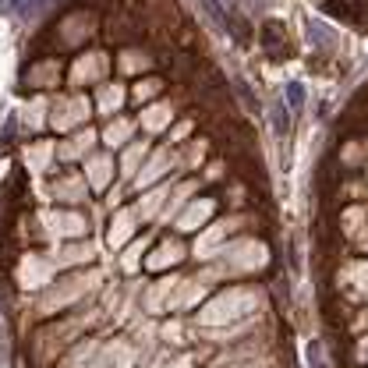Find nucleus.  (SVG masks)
Masks as SVG:
<instances>
[{"mask_svg": "<svg viewBox=\"0 0 368 368\" xmlns=\"http://www.w3.org/2000/svg\"><path fill=\"white\" fill-rule=\"evenodd\" d=\"M121 89H103V96H99V110L103 113H110V110H117V103H121Z\"/></svg>", "mask_w": 368, "mask_h": 368, "instance_id": "nucleus-6", "label": "nucleus"}, {"mask_svg": "<svg viewBox=\"0 0 368 368\" xmlns=\"http://www.w3.org/2000/svg\"><path fill=\"white\" fill-rule=\"evenodd\" d=\"M156 89H160V82H145V85H138V92H135V96H138V99H145V96H152Z\"/></svg>", "mask_w": 368, "mask_h": 368, "instance_id": "nucleus-13", "label": "nucleus"}, {"mask_svg": "<svg viewBox=\"0 0 368 368\" xmlns=\"http://www.w3.org/2000/svg\"><path fill=\"white\" fill-rule=\"evenodd\" d=\"M142 248H145V241H138V245H135V248H131V252L124 255V266H131V262H135V259L142 255Z\"/></svg>", "mask_w": 368, "mask_h": 368, "instance_id": "nucleus-14", "label": "nucleus"}, {"mask_svg": "<svg viewBox=\"0 0 368 368\" xmlns=\"http://www.w3.org/2000/svg\"><path fill=\"white\" fill-rule=\"evenodd\" d=\"M273 121H277V135H284L287 131V113L280 110V103H273Z\"/></svg>", "mask_w": 368, "mask_h": 368, "instance_id": "nucleus-12", "label": "nucleus"}, {"mask_svg": "<svg viewBox=\"0 0 368 368\" xmlns=\"http://www.w3.org/2000/svg\"><path fill=\"white\" fill-rule=\"evenodd\" d=\"M209 209H213V202H195V206L188 209V216L181 220V227H184V230H191L195 223H202V220L209 216Z\"/></svg>", "mask_w": 368, "mask_h": 368, "instance_id": "nucleus-5", "label": "nucleus"}, {"mask_svg": "<svg viewBox=\"0 0 368 368\" xmlns=\"http://www.w3.org/2000/svg\"><path fill=\"white\" fill-rule=\"evenodd\" d=\"M131 227H135V216L121 213V220H117V227H113V245H121V238H124V234H131Z\"/></svg>", "mask_w": 368, "mask_h": 368, "instance_id": "nucleus-8", "label": "nucleus"}, {"mask_svg": "<svg viewBox=\"0 0 368 368\" xmlns=\"http://www.w3.org/2000/svg\"><path fill=\"white\" fill-rule=\"evenodd\" d=\"M89 177L96 181V188H103V184L110 181V160H106V156L92 160V163H89Z\"/></svg>", "mask_w": 368, "mask_h": 368, "instance_id": "nucleus-4", "label": "nucleus"}, {"mask_svg": "<svg viewBox=\"0 0 368 368\" xmlns=\"http://www.w3.org/2000/svg\"><path fill=\"white\" fill-rule=\"evenodd\" d=\"M167 121H170V106H152V110H145V117H142V124H145L149 131H163Z\"/></svg>", "mask_w": 368, "mask_h": 368, "instance_id": "nucleus-3", "label": "nucleus"}, {"mask_svg": "<svg viewBox=\"0 0 368 368\" xmlns=\"http://www.w3.org/2000/svg\"><path fill=\"white\" fill-rule=\"evenodd\" d=\"M142 156H145V149H142V145H135V149H131V156H124V174H128V170H135Z\"/></svg>", "mask_w": 368, "mask_h": 368, "instance_id": "nucleus-11", "label": "nucleus"}, {"mask_svg": "<svg viewBox=\"0 0 368 368\" xmlns=\"http://www.w3.org/2000/svg\"><path fill=\"white\" fill-rule=\"evenodd\" d=\"M128 135H131V124H128V121H117V124L106 131V142H124Z\"/></svg>", "mask_w": 368, "mask_h": 368, "instance_id": "nucleus-9", "label": "nucleus"}, {"mask_svg": "<svg viewBox=\"0 0 368 368\" xmlns=\"http://www.w3.org/2000/svg\"><path fill=\"white\" fill-rule=\"evenodd\" d=\"M28 156H32V163H35V167H39V163H43V167H46V160H50V145H46V142H43V145H35V149H32V152H28Z\"/></svg>", "mask_w": 368, "mask_h": 368, "instance_id": "nucleus-10", "label": "nucleus"}, {"mask_svg": "<svg viewBox=\"0 0 368 368\" xmlns=\"http://www.w3.org/2000/svg\"><path fill=\"white\" fill-rule=\"evenodd\" d=\"M85 113H89V106H85L82 99H64V103H60V113H57V128L67 131V124H78Z\"/></svg>", "mask_w": 368, "mask_h": 368, "instance_id": "nucleus-1", "label": "nucleus"}, {"mask_svg": "<svg viewBox=\"0 0 368 368\" xmlns=\"http://www.w3.org/2000/svg\"><path fill=\"white\" fill-rule=\"evenodd\" d=\"M177 255H181V248H177V245H167V248H163L160 255H152V259H149V266H152V269H160V266H167V262H174Z\"/></svg>", "mask_w": 368, "mask_h": 368, "instance_id": "nucleus-7", "label": "nucleus"}, {"mask_svg": "<svg viewBox=\"0 0 368 368\" xmlns=\"http://www.w3.org/2000/svg\"><path fill=\"white\" fill-rule=\"evenodd\" d=\"M103 67H106L103 53H92V57H85V60H82V64L74 67V78H78V82H89V78L103 74Z\"/></svg>", "mask_w": 368, "mask_h": 368, "instance_id": "nucleus-2", "label": "nucleus"}]
</instances>
